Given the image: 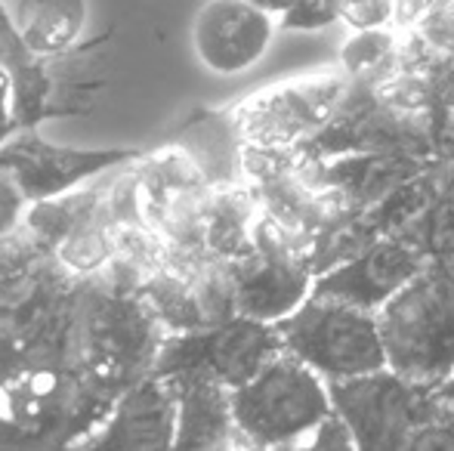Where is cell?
I'll return each mask as SVG.
<instances>
[{"label":"cell","instance_id":"cell-1","mask_svg":"<svg viewBox=\"0 0 454 451\" xmlns=\"http://www.w3.org/2000/svg\"><path fill=\"white\" fill-rule=\"evenodd\" d=\"M72 355H28L0 368V451H72L118 408Z\"/></svg>","mask_w":454,"mask_h":451},{"label":"cell","instance_id":"cell-2","mask_svg":"<svg viewBox=\"0 0 454 451\" xmlns=\"http://www.w3.org/2000/svg\"><path fill=\"white\" fill-rule=\"evenodd\" d=\"M168 328L145 297L106 272L81 278L68 353L87 380L124 396L155 371Z\"/></svg>","mask_w":454,"mask_h":451},{"label":"cell","instance_id":"cell-3","mask_svg":"<svg viewBox=\"0 0 454 451\" xmlns=\"http://www.w3.org/2000/svg\"><path fill=\"white\" fill-rule=\"evenodd\" d=\"M387 368L424 386L454 377V282L427 266L377 313Z\"/></svg>","mask_w":454,"mask_h":451},{"label":"cell","instance_id":"cell-4","mask_svg":"<svg viewBox=\"0 0 454 451\" xmlns=\"http://www.w3.org/2000/svg\"><path fill=\"white\" fill-rule=\"evenodd\" d=\"M353 81L334 72H309L260 87L229 109L239 145L260 149H303L312 145L340 114L353 93Z\"/></svg>","mask_w":454,"mask_h":451},{"label":"cell","instance_id":"cell-5","mask_svg":"<svg viewBox=\"0 0 454 451\" xmlns=\"http://www.w3.org/2000/svg\"><path fill=\"white\" fill-rule=\"evenodd\" d=\"M232 415L254 446L278 451L322 427L334 415V396L322 374L281 349L257 377L232 390Z\"/></svg>","mask_w":454,"mask_h":451},{"label":"cell","instance_id":"cell-6","mask_svg":"<svg viewBox=\"0 0 454 451\" xmlns=\"http://www.w3.org/2000/svg\"><path fill=\"white\" fill-rule=\"evenodd\" d=\"M285 353L322 374L328 384L368 377L387 368L377 313L349 303L309 297L294 315L278 325Z\"/></svg>","mask_w":454,"mask_h":451},{"label":"cell","instance_id":"cell-7","mask_svg":"<svg viewBox=\"0 0 454 451\" xmlns=\"http://www.w3.org/2000/svg\"><path fill=\"white\" fill-rule=\"evenodd\" d=\"M133 183L139 214L170 251H207L204 217L216 180L183 139L143 152L133 161Z\"/></svg>","mask_w":454,"mask_h":451},{"label":"cell","instance_id":"cell-8","mask_svg":"<svg viewBox=\"0 0 454 451\" xmlns=\"http://www.w3.org/2000/svg\"><path fill=\"white\" fill-rule=\"evenodd\" d=\"M281 349L285 346L278 325L235 315L204 331L168 334L152 374L164 380L204 377L216 380L226 390H239L257 377Z\"/></svg>","mask_w":454,"mask_h":451},{"label":"cell","instance_id":"cell-9","mask_svg":"<svg viewBox=\"0 0 454 451\" xmlns=\"http://www.w3.org/2000/svg\"><path fill=\"white\" fill-rule=\"evenodd\" d=\"M331 396L356 451H408L420 424L439 411L436 386L414 384L389 368L331 384Z\"/></svg>","mask_w":454,"mask_h":451},{"label":"cell","instance_id":"cell-10","mask_svg":"<svg viewBox=\"0 0 454 451\" xmlns=\"http://www.w3.org/2000/svg\"><path fill=\"white\" fill-rule=\"evenodd\" d=\"M25 226L74 278H90L102 272L114 253V170L59 198L28 205Z\"/></svg>","mask_w":454,"mask_h":451},{"label":"cell","instance_id":"cell-11","mask_svg":"<svg viewBox=\"0 0 454 451\" xmlns=\"http://www.w3.org/2000/svg\"><path fill=\"white\" fill-rule=\"evenodd\" d=\"M143 149H74L56 145L31 130H19L12 139L0 145V170L12 176L19 192L28 205L47 198H59L66 192L87 186V183L137 161Z\"/></svg>","mask_w":454,"mask_h":451},{"label":"cell","instance_id":"cell-12","mask_svg":"<svg viewBox=\"0 0 454 451\" xmlns=\"http://www.w3.org/2000/svg\"><path fill=\"white\" fill-rule=\"evenodd\" d=\"M430 266L420 245L405 235H380L347 263L322 272L316 278L312 297L349 303V307L380 313L402 288L414 282Z\"/></svg>","mask_w":454,"mask_h":451},{"label":"cell","instance_id":"cell-13","mask_svg":"<svg viewBox=\"0 0 454 451\" xmlns=\"http://www.w3.org/2000/svg\"><path fill=\"white\" fill-rule=\"evenodd\" d=\"M281 22L247 0H207L192 25V47L207 72L245 74L270 53Z\"/></svg>","mask_w":454,"mask_h":451},{"label":"cell","instance_id":"cell-14","mask_svg":"<svg viewBox=\"0 0 454 451\" xmlns=\"http://www.w3.org/2000/svg\"><path fill=\"white\" fill-rule=\"evenodd\" d=\"M72 56V53H68ZM66 56H37L28 50L16 28V19L10 16L6 4L0 0V66L10 68L16 84V121L19 130L43 124L50 118H72L87 114L90 103L84 93L96 84H62L56 78V68Z\"/></svg>","mask_w":454,"mask_h":451},{"label":"cell","instance_id":"cell-15","mask_svg":"<svg viewBox=\"0 0 454 451\" xmlns=\"http://www.w3.org/2000/svg\"><path fill=\"white\" fill-rule=\"evenodd\" d=\"M176 433V390L164 377H145L121 396L118 408L72 451H170Z\"/></svg>","mask_w":454,"mask_h":451},{"label":"cell","instance_id":"cell-16","mask_svg":"<svg viewBox=\"0 0 454 451\" xmlns=\"http://www.w3.org/2000/svg\"><path fill=\"white\" fill-rule=\"evenodd\" d=\"M235 303L239 315L266 325H281L294 315L316 288V272L303 260L254 247L247 257L235 260Z\"/></svg>","mask_w":454,"mask_h":451},{"label":"cell","instance_id":"cell-17","mask_svg":"<svg viewBox=\"0 0 454 451\" xmlns=\"http://www.w3.org/2000/svg\"><path fill=\"white\" fill-rule=\"evenodd\" d=\"M176 390V433L170 451H263L232 415V390L216 380H170Z\"/></svg>","mask_w":454,"mask_h":451},{"label":"cell","instance_id":"cell-18","mask_svg":"<svg viewBox=\"0 0 454 451\" xmlns=\"http://www.w3.org/2000/svg\"><path fill=\"white\" fill-rule=\"evenodd\" d=\"M439 158L414 152H349L325 158V176L337 186L359 214L374 211L395 189L430 170Z\"/></svg>","mask_w":454,"mask_h":451},{"label":"cell","instance_id":"cell-19","mask_svg":"<svg viewBox=\"0 0 454 451\" xmlns=\"http://www.w3.org/2000/svg\"><path fill=\"white\" fill-rule=\"evenodd\" d=\"M260 198L247 180L216 183L204 217V247L223 260H241L254 251Z\"/></svg>","mask_w":454,"mask_h":451},{"label":"cell","instance_id":"cell-20","mask_svg":"<svg viewBox=\"0 0 454 451\" xmlns=\"http://www.w3.org/2000/svg\"><path fill=\"white\" fill-rule=\"evenodd\" d=\"M87 0H19L16 28L31 53L68 56L81 47L87 28Z\"/></svg>","mask_w":454,"mask_h":451},{"label":"cell","instance_id":"cell-21","mask_svg":"<svg viewBox=\"0 0 454 451\" xmlns=\"http://www.w3.org/2000/svg\"><path fill=\"white\" fill-rule=\"evenodd\" d=\"M399 50H402V31L395 25L371 28V31H353V37L340 50V72L353 84L374 87L399 68Z\"/></svg>","mask_w":454,"mask_h":451},{"label":"cell","instance_id":"cell-22","mask_svg":"<svg viewBox=\"0 0 454 451\" xmlns=\"http://www.w3.org/2000/svg\"><path fill=\"white\" fill-rule=\"evenodd\" d=\"M337 22L353 31H371L395 25V0H337Z\"/></svg>","mask_w":454,"mask_h":451},{"label":"cell","instance_id":"cell-23","mask_svg":"<svg viewBox=\"0 0 454 451\" xmlns=\"http://www.w3.org/2000/svg\"><path fill=\"white\" fill-rule=\"evenodd\" d=\"M278 451H356V446H353V436H349L347 424L337 415H331L322 427H316L312 433H306L303 439L291 442V446H285Z\"/></svg>","mask_w":454,"mask_h":451},{"label":"cell","instance_id":"cell-24","mask_svg":"<svg viewBox=\"0 0 454 451\" xmlns=\"http://www.w3.org/2000/svg\"><path fill=\"white\" fill-rule=\"evenodd\" d=\"M337 22V0H294L287 16H281V28L316 31Z\"/></svg>","mask_w":454,"mask_h":451},{"label":"cell","instance_id":"cell-25","mask_svg":"<svg viewBox=\"0 0 454 451\" xmlns=\"http://www.w3.org/2000/svg\"><path fill=\"white\" fill-rule=\"evenodd\" d=\"M408 451H454V417L442 411V405L430 421L420 424Z\"/></svg>","mask_w":454,"mask_h":451},{"label":"cell","instance_id":"cell-26","mask_svg":"<svg viewBox=\"0 0 454 451\" xmlns=\"http://www.w3.org/2000/svg\"><path fill=\"white\" fill-rule=\"evenodd\" d=\"M25 214H28V201L19 192V186L12 183V176L6 170H0V238L10 235L12 229L25 223Z\"/></svg>","mask_w":454,"mask_h":451},{"label":"cell","instance_id":"cell-27","mask_svg":"<svg viewBox=\"0 0 454 451\" xmlns=\"http://www.w3.org/2000/svg\"><path fill=\"white\" fill-rule=\"evenodd\" d=\"M19 133L16 121V84L6 66H0V145Z\"/></svg>","mask_w":454,"mask_h":451},{"label":"cell","instance_id":"cell-28","mask_svg":"<svg viewBox=\"0 0 454 451\" xmlns=\"http://www.w3.org/2000/svg\"><path fill=\"white\" fill-rule=\"evenodd\" d=\"M247 4L260 6V10L272 12L275 19H281V16H287V10L294 6V0H247Z\"/></svg>","mask_w":454,"mask_h":451},{"label":"cell","instance_id":"cell-29","mask_svg":"<svg viewBox=\"0 0 454 451\" xmlns=\"http://www.w3.org/2000/svg\"><path fill=\"white\" fill-rule=\"evenodd\" d=\"M436 396H439V405H442V411H449L454 417V377L445 380L442 386H436Z\"/></svg>","mask_w":454,"mask_h":451}]
</instances>
